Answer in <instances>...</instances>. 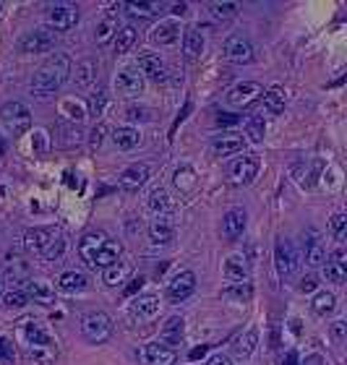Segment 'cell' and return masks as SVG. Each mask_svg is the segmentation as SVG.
<instances>
[{"label": "cell", "mask_w": 347, "mask_h": 365, "mask_svg": "<svg viewBox=\"0 0 347 365\" xmlns=\"http://www.w3.org/2000/svg\"><path fill=\"white\" fill-rule=\"evenodd\" d=\"M288 365H295V355H293V353L288 355Z\"/></svg>", "instance_id": "cell-60"}, {"label": "cell", "mask_w": 347, "mask_h": 365, "mask_svg": "<svg viewBox=\"0 0 347 365\" xmlns=\"http://www.w3.org/2000/svg\"><path fill=\"white\" fill-rule=\"evenodd\" d=\"M172 13H175V16H183V13H186V3H180V6H175V8H172Z\"/></svg>", "instance_id": "cell-58"}, {"label": "cell", "mask_w": 347, "mask_h": 365, "mask_svg": "<svg viewBox=\"0 0 347 365\" xmlns=\"http://www.w3.org/2000/svg\"><path fill=\"white\" fill-rule=\"evenodd\" d=\"M275 266H277V274H279L282 279L295 277V271H298V253H295V246L290 243L288 237H277Z\"/></svg>", "instance_id": "cell-5"}, {"label": "cell", "mask_w": 347, "mask_h": 365, "mask_svg": "<svg viewBox=\"0 0 347 365\" xmlns=\"http://www.w3.org/2000/svg\"><path fill=\"white\" fill-rule=\"evenodd\" d=\"M19 52H29V55H39V52H50L55 48V34L48 29H34V32H26L19 42H16Z\"/></svg>", "instance_id": "cell-7"}, {"label": "cell", "mask_w": 347, "mask_h": 365, "mask_svg": "<svg viewBox=\"0 0 347 365\" xmlns=\"http://www.w3.org/2000/svg\"><path fill=\"white\" fill-rule=\"evenodd\" d=\"M259 157L256 154H243L240 159H235L232 165H230V180L235 183V186H251L256 175H259Z\"/></svg>", "instance_id": "cell-8"}, {"label": "cell", "mask_w": 347, "mask_h": 365, "mask_svg": "<svg viewBox=\"0 0 347 365\" xmlns=\"http://www.w3.org/2000/svg\"><path fill=\"white\" fill-rule=\"evenodd\" d=\"M246 136H248L253 144L264 141V136H266V123H264L261 115H251V118L246 120Z\"/></svg>", "instance_id": "cell-42"}, {"label": "cell", "mask_w": 347, "mask_h": 365, "mask_svg": "<svg viewBox=\"0 0 347 365\" xmlns=\"http://www.w3.org/2000/svg\"><path fill=\"white\" fill-rule=\"evenodd\" d=\"M329 233H332V237H335L337 243H345L347 237V217L345 214H332V219H329Z\"/></svg>", "instance_id": "cell-45"}, {"label": "cell", "mask_w": 347, "mask_h": 365, "mask_svg": "<svg viewBox=\"0 0 347 365\" xmlns=\"http://www.w3.org/2000/svg\"><path fill=\"white\" fill-rule=\"evenodd\" d=\"M141 284H144V277H133V279H131V284L126 287V295L131 297V295L136 293V290H141Z\"/></svg>", "instance_id": "cell-55"}, {"label": "cell", "mask_w": 347, "mask_h": 365, "mask_svg": "<svg viewBox=\"0 0 347 365\" xmlns=\"http://www.w3.org/2000/svg\"><path fill=\"white\" fill-rule=\"evenodd\" d=\"M115 89L126 97H136L144 92V76L136 66H128L115 76Z\"/></svg>", "instance_id": "cell-16"}, {"label": "cell", "mask_w": 347, "mask_h": 365, "mask_svg": "<svg viewBox=\"0 0 347 365\" xmlns=\"http://www.w3.org/2000/svg\"><path fill=\"white\" fill-rule=\"evenodd\" d=\"M243 149H246V139L238 136V133H222L212 141L215 157H232V154H240Z\"/></svg>", "instance_id": "cell-23"}, {"label": "cell", "mask_w": 347, "mask_h": 365, "mask_svg": "<svg viewBox=\"0 0 347 365\" xmlns=\"http://www.w3.org/2000/svg\"><path fill=\"white\" fill-rule=\"evenodd\" d=\"M146 112L149 110H144V107H128V120H149Z\"/></svg>", "instance_id": "cell-53"}, {"label": "cell", "mask_w": 347, "mask_h": 365, "mask_svg": "<svg viewBox=\"0 0 347 365\" xmlns=\"http://www.w3.org/2000/svg\"><path fill=\"white\" fill-rule=\"evenodd\" d=\"M225 58L230 63H238V66H246V63H251L253 60V42L248 39L246 34H230L225 39Z\"/></svg>", "instance_id": "cell-9"}, {"label": "cell", "mask_w": 347, "mask_h": 365, "mask_svg": "<svg viewBox=\"0 0 347 365\" xmlns=\"http://www.w3.org/2000/svg\"><path fill=\"white\" fill-rule=\"evenodd\" d=\"M58 133H60L58 141L63 144V146H73V144H81V141H84V130L76 128V126H68V123H60Z\"/></svg>", "instance_id": "cell-43"}, {"label": "cell", "mask_w": 347, "mask_h": 365, "mask_svg": "<svg viewBox=\"0 0 347 365\" xmlns=\"http://www.w3.org/2000/svg\"><path fill=\"white\" fill-rule=\"evenodd\" d=\"M206 353H209V344H201V347L191 350V355H188V357H191V360H199V357H204Z\"/></svg>", "instance_id": "cell-57"}, {"label": "cell", "mask_w": 347, "mask_h": 365, "mask_svg": "<svg viewBox=\"0 0 347 365\" xmlns=\"http://www.w3.org/2000/svg\"><path fill=\"white\" fill-rule=\"evenodd\" d=\"M112 141H115L118 149L131 152V149H136L141 144V133H139V128H131V126H118L112 130Z\"/></svg>", "instance_id": "cell-30"}, {"label": "cell", "mask_w": 347, "mask_h": 365, "mask_svg": "<svg viewBox=\"0 0 347 365\" xmlns=\"http://www.w3.org/2000/svg\"><path fill=\"white\" fill-rule=\"evenodd\" d=\"M324 277H326V282L345 284L347 264H345V250H342V248L335 250L332 256H326V261H324Z\"/></svg>", "instance_id": "cell-22"}, {"label": "cell", "mask_w": 347, "mask_h": 365, "mask_svg": "<svg viewBox=\"0 0 347 365\" xmlns=\"http://www.w3.org/2000/svg\"><path fill=\"white\" fill-rule=\"evenodd\" d=\"M81 334L92 344H105L112 337V321L105 310H89L81 316Z\"/></svg>", "instance_id": "cell-4"}, {"label": "cell", "mask_w": 347, "mask_h": 365, "mask_svg": "<svg viewBox=\"0 0 347 365\" xmlns=\"http://www.w3.org/2000/svg\"><path fill=\"white\" fill-rule=\"evenodd\" d=\"M105 105H108V95L99 89V92H95V95L89 97V115H102Z\"/></svg>", "instance_id": "cell-49"}, {"label": "cell", "mask_w": 347, "mask_h": 365, "mask_svg": "<svg viewBox=\"0 0 347 365\" xmlns=\"http://www.w3.org/2000/svg\"><path fill=\"white\" fill-rule=\"evenodd\" d=\"M126 11L133 19H152L157 13V3H126Z\"/></svg>", "instance_id": "cell-47"}, {"label": "cell", "mask_w": 347, "mask_h": 365, "mask_svg": "<svg viewBox=\"0 0 347 365\" xmlns=\"http://www.w3.org/2000/svg\"><path fill=\"white\" fill-rule=\"evenodd\" d=\"M21 350H24L26 363L32 365H52L58 357L55 344H26V342H21Z\"/></svg>", "instance_id": "cell-21"}, {"label": "cell", "mask_w": 347, "mask_h": 365, "mask_svg": "<svg viewBox=\"0 0 347 365\" xmlns=\"http://www.w3.org/2000/svg\"><path fill=\"white\" fill-rule=\"evenodd\" d=\"M264 110L269 115H279L285 110V92L279 86H272V89L264 92Z\"/></svg>", "instance_id": "cell-36"}, {"label": "cell", "mask_w": 347, "mask_h": 365, "mask_svg": "<svg viewBox=\"0 0 347 365\" xmlns=\"http://www.w3.org/2000/svg\"><path fill=\"white\" fill-rule=\"evenodd\" d=\"M26 303H29V295L24 290H8V293L3 295V308H8V310H19Z\"/></svg>", "instance_id": "cell-46"}, {"label": "cell", "mask_w": 347, "mask_h": 365, "mask_svg": "<svg viewBox=\"0 0 347 365\" xmlns=\"http://www.w3.org/2000/svg\"><path fill=\"white\" fill-rule=\"evenodd\" d=\"M16 360V347L13 342H8L6 337H0V365H13Z\"/></svg>", "instance_id": "cell-48"}, {"label": "cell", "mask_w": 347, "mask_h": 365, "mask_svg": "<svg viewBox=\"0 0 347 365\" xmlns=\"http://www.w3.org/2000/svg\"><path fill=\"white\" fill-rule=\"evenodd\" d=\"M209 16L215 19V21H232L235 16H238V3H212L209 6Z\"/></svg>", "instance_id": "cell-39"}, {"label": "cell", "mask_w": 347, "mask_h": 365, "mask_svg": "<svg viewBox=\"0 0 347 365\" xmlns=\"http://www.w3.org/2000/svg\"><path fill=\"white\" fill-rule=\"evenodd\" d=\"M102 136H105V126H95V130L89 133V146H92V149H99Z\"/></svg>", "instance_id": "cell-52"}, {"label": "cell", "mask_w": 347, "mask_h": 365, "mask_svg": "<svg viewBox=\"0 0 347 365\" xmlns=\"http://www.w3.org/2000/svg\"><path fill=\"white\" fill-rule=\"evenodd\" d=\"M110 237L102 233V230H92V233H86L81 240H79V256L84 261L89 269H95V259L97 253H99V248L108 243Z\"/></svg>", "instance_id": "cell-15"}, {"label": "cell", "mask_w": 347, "mask_h": 365, "mask_svg": "<svg viewBox=\"0 0 347 365\" xmlns=\"http://www.w3.org/2000/svg\"><path fill=\"white\" fill-rule=\"evenodd\" d=\"M71 68L73 63L71 58L66 55V52H58V55H52V58L34 73V79H32V92L37 97H50L55 95L63 83L68 81V76H71Z\"/></svg>", "instance_id": "cell-1"}, {"label": "cell", "mask_w": 347, "mask_h": 365, "mask_svg": "<svg viewBox=\"0 0 347 365\" xmlns=\"http://www.w3.org/2000/svg\"><path fill=\"white\" fill-rule=\"evenodd\" d=\"M45 21H48L52 29L58 32H68L79 24V8L71 6V3H55V6H48V13H45Z\"/></svg>", "instance_id": "cell-6"}, {"label": "cell", "mask_w": 347, "mask_h": 365, "mask_svg": "<svg viewBox=\"0 0 347 365\" xmlns=\"http://www.w3.org/2000/svg\"><path fill=\"white\" fill-rule=\"evenodd\" d=\"M139 360L144 365H175L178 363V353L168 344L149 342L144 347H139Z\"/></svg>", "instance_id": "cell-10"}, {"label": "cell", "mask_w": 347, "mask_h": 365, "mask_svg": "<svg viewBox=\"0 0 347 365\" xmlns=\"http://www.w3.org/2000/svg\"><path fill=\"white\" fill-rule=\"evenodd\" d=\"M303 365H321V357H308V360H303Z\"/></svg>", "instance_id": "cell-59"}, {"label": "cell", "mask_w": 347, "mask_h": 365, "mask_svg": "<svg viewBox=\"0 0 347 365\" xmlns=\"http://www.w3.org/2000/svg\"><path fill=\"white\" fill-rule=\"evenodd\" d=\"M136 68L141 71V76L146 79H152V81H168V66H165V60L155 55V52H144V55H139V63H136Z\"/></svg>", "instance_id": "cell-18"}, {"label": "cell", "mask_w": 347, "mask_h": 365, "mask_svg": "<svg viewBox=\"0 0 347 365\" xmlns=\"http://www.w3.org/2000/svg\"><path fill=\"white\" fill-rule=\"evenodd\" d=\"M149 240L155 246H168L175 240V222H172V214H159L149 224Z\"/></svg>", "instance_id": "cell-17"}, {"label": "cell", "mask_w": 347, "mask_h": 365, "mask_svg": "<svg viewBox=\"0 0 347 365\" xmlns=\"http://www.w3.org/2000/svg\"><path fill=\"white\" fill-rule=\"evenodd\" d=\"M183 337H186V321H183L180 316H170L168 321L162 324L159 342H162V344H168V347H172V344H180Z\"/></svg>", "instance_id": "cell-26"}, {"label": "cell", "mask_w": 347, "mask_h": 365, "mask_svg": "<svg viewBox=\"0 0 347 365\" xmlns=\"http://www.w3.org/2000/svg\"><path fill=\"white\" fill-rule=\"evenodd\" d=\"M120 253H123L120 243H115V240H108L105 246L99 248V253H97L95 269H110L112 264H118V261H120Z\"/></svg>", "instance_id": "cell-34"}, {"label": "cell", "mask_w": 347, "mask_h": 365, "mask_svg": "<svg viewBox=\"0 0 347 365\" xmlns=\"http://www.w3.org/2000/svg\"><path fill=\"white\" fill-rule=\"evenodd\" d=\"M0 126L13 139L24 136L26 130L32 128V112H29V107L24 102H19V99L6 102V105L0 107Z\"/></svg>", "instance_id": "cell-3"}, {"label": "cell", "mask_w": 347, "mask_h": 365, "mask_svg": "<svg viewBox=\"0 0 347 365\" xmlns=\"http://www.w3.org/2000/svg\"><path fill=\"white\" fill-rule=\"evenodd\" d=\"M246 227H248V212L243 206H232L222 217V237L225 240H238V237H243Z\"/></svg>", "instance_id": "cell-14"}, {"label": "cell", "mask_w": 347, "mask_h": 365, "mask_svg": "<svg viewBox=\"0 0 347 365\" xmlns=\"http://www.w3.org/2000/svg\"><path fill=\"white\" fill-rule=\"evenodd\" d=\"M149 177H152V165H146V162H136V165L126 167V170L120 172L118 183H120V188L123 190L136 193L139 188H144Z\"/></svg>", "instance_id": "cell-12"}, {"label": "cell", "mask_w": 347, "mask_h": 365, "mask_svg": "<svg viewBox=\"0 0 347 365\" xmlns=\"http://www.w3.org/2000/svg\"><path fill=\"white\" fill-rule=\"evenodd\" d=\"M146 206H149V212H155L157 217H159V214H172V209H175V204H172V199H170V193L165 188H152L149 199H146Z\"/></svg>", "instance_id": "cell-32"}, {"label": "cell", "mask_w": 347, "mask_h": 365, "mask_svg": "<svg viewBox=\"0 0 347 365\" xmlns=\"http://www.w3.org/2000/svg\"><path fill=\"white\" fill-rule=\"evenodd\" d=\"M45 139H48V133H45V130H37L34 133V146H37V152L39 154L45 152Z\"/></svg>", "instance_id": "cell-56"}, {"label": "cell", "mask_w": 347, "mask_h": 365, "mask_svg": "<svg viewBox=\"0 0 347 365\" xmlns=\"http://www.w3.org/2000/svg\"><path fill=\"white\" fill-rule=\"evenodd\" d=\"M196 293V274L193 271H180L168 282V300L170 303H183Z\"/></svg>", "instance_id": "cell-11"}, {"label": "cell", "mask_w": 347, "mask_h": 365, "mask_svg": "<svg viewBox=\"0 0 347 365\" xmlns=\"http://www.w3.org/2000/svg\"><path fill=\"white\" fill-rule=\"evenodd\" d=\"M316 287H319V277L316 274H308V277L300 279V293H313Z\"/></svg>", "instance_id": "cell-51"}, {"label": "cell", "mask_w": 347, "mask_h": 365, "mask_svg": "<svg viewBox=\"0 0 347 365\" xmlns=\"http://www.w3.org/2000/svg\"><path fill=\"white\" fill-rule=\"evenodd\" d=\"M86 287H89V277H86L84 271H63L58 277V290L60 293H84Z\"/></svg>", "instance_id": "cell-27"}, {"label": "cell", "mask_w": 347, "mask_h": 365, "mask_svg": "<svg viewBox=\"0 0 347 365\" xmlns=\"http://www.w3.org/2000/svg\"><path fill=\"white\" fill-rule=\"evenodd\" d=\"M204 48H206V39H204L201 29H199V26H188V29L183 32V52H186V58L199 60Z\"/></svg>", "instance_id": "cell-25"}, {"label": "cell", "mask_w": 347, "mask_h": 365, "mask_svg": "<svg viewBox=\"0 0 347 365\" xmlns=\"http://www.w3.org/2000/svg\"><path fill=\"white\" fill-rule=\"evenodd\" d=\"M71 76H73V83L79 89H89L97 81V63L92 58L76 63V68H71Z\"/></svg>", "instance_id": "cell-28"}, {"label": "cell", "mask_w": 347, "mask_h": 365, "mask_svg": "<svg viewBox=\"0 0 347 365\" xmlns=\"http://www.w3.org/2000/svg\"><path fill=\"white\" fill-rule=\"evenodd\" d=\"M180 21L178 19H162L159 24L152 29V34H149V39L155 42V45H159V48H168V45H175L180 39Z\"/></svg>", "instance_id": "cell-19"}, {"label": "cell", "mask_w": 347, "mask_h": 365, "mask_svg": "<svg viewBox=\"0 0 347 365\" xmlns=\"http://www.w3.org/2000/svg\"><path fill=\"white\" fill-rule=\"evenodd\" d=\"M311 308H313V313H316V316H332V313L337 310V297H335V293L319 290V293L313 295Z\"/></svg>", "instance_id": "cell-35"}, {"label": "cell", "mask_w": 347, "mask_h": 365, "mask_svg": "<svg viewBox=\"0 0 347 365\" xmlns=\"http://www.w3.org/2000/svg\"><path fill=\"white\" fill-rule=\"evenodd\" d=\"M128 274H131V266L126 264V261H118V264H112L110 269H105V284L108 287H118L128 279Z\"/></svg>", "instance_id": "cell-38"}, {"label": "cell", "mask_w": 347, "mask_h": 365, "mask_svg": "<svg viewBox=\"0 0 347 365\" xmlns=\"http://www.w3.org/2000/svg\"><path fill=\"white\" fill-rule=\"evenodd\" d=\"M261 95H264V89L256 81H243V83H235L225 99H228L230 107H240V110H243V107H251Z\"/></svg>", "instance_id": "cell-13"}, {"label": "cell", "mask_w": 347, "mask_h": 365, "mask_svg": "<svg viewBox=\"0 0 347 365\" xmlns=\"http://www.w3.org/2000/svg\"><path fill=\"white\" fill-rule=\"evenodd\" d=\"M332 337H335L337 344H342V342H345V337H347V324L345 321H335V324H332Z\"/></svg>", "instance_id": "cell-50"}, {"label": "cell", "mask_w": 347, "mask_h": 365, "mask_svg": "<svg viewBox=\"0 0 347 365\" xmlns=\"http://www.w3.org/2000/svg\"><path fill=\"white\" fill-rule=\"evenodd\" d=\"M225 279L228 282H251L248 279V264H246V259L243 256H230L228 261H225Z\"/></svg>", "instance_id": "cell-31"}, {"label": "cell", "mask_w": 347, "mask_h": 365, "mask_svg": "<svg viewBox=\"0 0 347 365\" xmlns=\"http://www.w3.org/2000/svg\"><path fill=\"white\" fill-rule=\"evenodd\" d=\"M24 246L34 256H42L45 261H55L66 250V237L58 227H34L24 235Z\"/></svg>", "instance_id": "cell-2"}, {"label": "cell", "mask_w": 347, "mask_h": 365, "mask_svg": "<svg viewBox=\"0 0 347 365\" xmlns=\"http://www.w3.org/2000/svg\"><path fill=\"white\" fill-rule=\"evenodd\" d=\"M256 344H259V329L251 326V329H246L238 339L232 342V353L238 355V357H243V360H248L256 353Z\"/></svg>", "instance_id": "cell-29"}, {"label": "cell", "mask_w": 347, "mask_h": 365, "mask_svg": "<svg viewBox=\"0 0 347 365\" xmlns=\"http://www.w3.org/2000/svg\"><path fill=\"white\" fill-rule=\"evenodd\" d=\"M159 313V295L144 293L136 295L131 300V316L133 318H152Z\"/></svg>", "instance_id": "cell-24"}, {"label": "cell", "mask_w": 347, "mask_h": 365, "mask_svg": "<svg viewBox=\"0 0 347 365\" xmlns=\"http://www.w3.org/2000/svg\"><path fill=\"white\" fill-rule=\"evenodd\" d=\"M172 183H175V188L180 193H188V190L196 188V172H193L191 165H180L175 170V175H172Z\"/></svg>", "instance_id": "cell-37"}, {"label": "cell", "mask_w": 347, "mask_h": 365, "mask_svg": "<svg viewBox=\"0 0 347 365\" xmlns=\"http://www.w3.org/2000/svg\"><path fill=\"white\" fill-rule=\"evenodd\" d=\"M206 365H232V360H230L225 353H215L209 360H206Z\"/></svg>", "instance_id": "cell-54"}, {"label": "cell", "mask_w": 347, "mask_h": 365, "mask_svg": "<svg viewBox=\"0 0 347 365\" xmlns=\"http://www.w3.org/2000/svg\"><path fill=\"white\" fill-rule=\"evenodd\" d=\"M112 42H115V52H118V55L128 52V50L136 45V29H133V26H123V29L115 32V39H112Z\"/></svg>", "instance_id": "cell-40"}, {"label": "cell", "mask_w": 347, "mask_h": 365, "mask_svg": "<svg viewBox=\"0 0 347 365\" xmlns=\"http://www.w3.org/2000/svg\"><path fill=\"white\" fill-rule=\"evenodd\" d=\"M29 297H34V300H42V303H50L55 293H52V287L48 282H42V279H29Z\"/></svg>", "instance_id": "cell-44"}, {"label": "cell", "mask_w": 347, "mask_h": 365, "mask_svg": "<svg viewBox=\"0 0 347 365\" xmlns=\"http://www.w3.org/2000/svg\"><path fill=\"white\" fill-rule=\"evenodd\" d=\"M303 256H306V264H308V266H321L324 261H326V256H329L321 235H319L316 230H308L306 243H303Z\"/></svg>", "instance_id": "cell-20"}, {"label": "cell", "mask_w": 347, "mask_h": 365, "mask_svg": "<svg viewBox=\"0 0 347 365\" xmlns=\"http://www.w3.org/2000/svg\"><path fill=\"white\" fill-rule=\"evenodd\" d=\"M222 297L230 303H248L253 297V284L251 282H228L222 287Z\"/></svg>", "instance_id": "cell-33"}, {"label": "cell", "mask_w": 347, "mask_h": 365, "mask_svg": "<svg viewBox=\"0 0 347 365\" xmlns=\"http://www.w3.org/2000/svg\"><path fill=\"white\" fill-rule=\"evenodd\" d=\"M115 32H118V24H115V19L108 16V19H102L95 29V39L97 45H108L110 39H115Z\"/></svg>", "instance_id": "cell-41"}]
</instances>
